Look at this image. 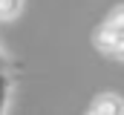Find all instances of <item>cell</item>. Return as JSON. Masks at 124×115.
I'll return each mask as SVG.
<instances>
[{
  "label": "cell",
  "mask_w": 124,
  "mask_h": 115,
  "mask_svg": "<svg viewBox=\"0 0 124 115\" xmlns=\"http://www.w3.org/2000/svg\"><path fill=\"white\" fill-rule=\"evenodd\" d=\"M90 115H124V101L113 92H104V95H95L87 107Z\"/></svg>",
  "instance_id": "6da1fadb"
},
{
  "label": "cell",
  "mask_w": 124,
  "mask_h": 115,
  "mask_svg": "<svg viewBox=\"0 0 124 115\" xmlns=\"http://www.w3.org/2000/svg\"><path fill=\"white\" fill-rule=\"evenodd\" d=\"M95 46H98V52H104V55L116 58V60H124V35H107V32H95Z\"/></svg>",
  "instance_id": "7a4b0ae2"
},
{
  "label": "cell",
  "mask_w": 124,
  "mask_h": 115,
  "mask_svg": "<svg viewBox=\"0 0 124 115\" xmlns=\"http://www.w3.org/2000/svg\"><path fill=\"white\" fill-rule=\"evenodd\" d=\"M98 29L107 32V35H124V6H116V9L104 17V23Z\"/></svg>",
  "instance_id": "3957f363"
},
{
  "label": "cell",
  "mask_w": 124,
  "mask_h": 115,
  "mask_svg": "<svg viewBox=\"0 0 124 115\" xmlns=\"http://www.w3.org/2000/svg\"><path fill=\"white\" fill-rule=\"evenodd\" d=\"M6 107H9V69L0 55V112H6Z\"/></svg>",
  "instance_id": "277c9868"
},
{
  "label": "cell",
  "mask_w": 124,
  "mask_h": 115,
  "mask_svg": "<svg viewBox=\"0 0 124 115\" xmlns=\"http://www.w3.org/2000/svg\"><path fill=\"white\" fill-rule=\"evenodd\" d=\"M23 0H0V20H15L20 14Z\"/></svg>",
  "instance_id": "5b68a950"
}]
</instances>
